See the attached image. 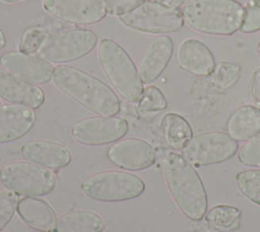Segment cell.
<instances>
[{
	"instance_id": "ffe728a7",
	"label": "cell",
	"mask_w": 260,
	"mask_h": 232,
	"mask_svg": "<svg viewBox=\"0 0 260 232\" xmlns=\"http://www.w3.org/2000/svg\"><path fill=\"white\" fill-rule=\"evenodd\" d=\"M104 219L95 212L76 210L58 217L48 232H103Z\"/></svg>"
},
{
	"instance_id": "8d00e7d4",
	"label": "cell",
	"mask_w": 260,
	"mask_h": 232,
	"mask_svg": "<svg viewBox=\"0 0 260 232\" xmlns=\"http://www.w3.org/2000/svg\"><path fill=\"white\" fill-rule=\"evenodd\" d=\"M254 1H256L257 3H259V4H260V0H254Z\"/></svg>"
},
{
	"instance_id": "d6a6232c",
	"label": "cell",
	"mask_w": 260,
	"mask_h": 232,
	"mask_svg": "<svg viewBox=\"0 0 260 232\" xmlns=\"http://www.w3.org/2000/svg\"><path fill=\"white\" fill-rule=\"evenodd\" d=\"M153 2L159 3L164 6H167L169 8H173V9H177L178 7H180L185 0H151Z\"/></svg>"
},
{
	"instance_id": "f1b7e54d",
	"label": "cell",
	"mask_w": 260,
	"mask_h": 232,
	"mask_svg": "<svg viewBox=\"0 0 260 232\" xmlns=\"http://www.w3.org/2000/svg\"><path fill=\"white\" fill-rule=\"evenodd\" d=\"M48 38L47 33L44 30L38 27H29L25 30L21 36L19 42L20 52L31 54L40 50L41 46Z\"/></svg>"
},
{
	"instance_id": "5bb4252c",
	"label": "cell",
	"mask_w": 260,
	"mask_h": 232,
	"mask_svg": "<svg viewBox=\"0 0 260 232\" xmlns=\"http://www.w3.org/2000/svg\"><path fill=\"white\" fill-rule=\"evenodd\" d=\"M174 52V42L167 35L153 38L146 46L139 62L138 72L142 83L154 81L167 68Z\"/></svg>"
},
{
	"instance_id": "4316f807",
	"label": "cell",
	"mask_w": 260,
	"mask_h": 232,
	"mask_svg": "<svg viewBox=\"0 0 260 232\" xmlns=\"http://www.w3.org/2000/svg\"><path fill=\"white\" fill-rule=\"evenodd\" d=\"M238 160L247 167H260V132L241 147Z\"/></svg>"
},
{
	"instance_id": "836d02e7",
	"label": "cell",
	"mask_w": 260,
	"mask_h": 232,
	"mask_svg": "<svg viewBox=\"0 0 260 232\" xmlns=\"http://www.w3.org/2000/svg\"><path fill=\"white\" fill-rule=\"evenodd\" d=\"M5 45H6V37H5L4 32L0 28V50L2 48H4Z\"/></svg>"
},
{
	"instance_id": "7c38bea8",
	"label": "cell",
	"mask_w": 260,
	"mask_h": 232,
	"mask_svg": "<svg viewBox=\"0 0 260 232\" xmlns=\"http://www.w3.org/2000/svg\"><path fill=\"white\" fill-rule=\"evenodd\" d=\"M107 157L114 165L130 171H141L155 163L154 149L146 140L129 137L115 142L107 151Z\"/></svg>"
},
{
	"instance_id": "e0dca14e",
	"label": "cell",
	"mask_w": 260,
	"mask_h": 232,
	"mask_svg": "<svg viewBox=\"0 0 260 232\" xmlns=\"http://www.w3.org/2000/svg\"><path fill=\"white\" fill-rule=\"evenodd\" d=\"M35 123L36 114L31 108L12 103L0 106V143L21 138Z\"/></svg>"
},
{
	"instance_id": "2e32d148",
	"label": "cell",
	"mask_w": 260,
	"mask_h": 232,
	"mask_svg": "<svg viewBox=\"0 0 260 232\" xmlns=\"http://www.w3.org/2000/svg\"><path fill=\"white\" fill-rule=\"evenodd\" d=\"M20 154L26 161L50 169H61L70 164L72 155L63 144L46 139H35L25 142Z\"/></svg>"
},
{
	"instance_id": "83f0119b",
	"label": "cell",
	"mask_w": 260,
	"mask_h": 232,
	"mask_svg": "<svg viewBox=\"0 0 260 232\" xmlns=\"http://www.w3.org/2000/svg\"><path fill=\"white\" fill-rule=\"evenodd\" d=\"M19 199V194L10 189L0 191V232L14 216Z\"/></svg>"
},
{
	"instance_id": "5b68a950",
	"label": "cell",
	"mask_w": 260,
	"mask_h": 232,
	"mask_svg": "<svg viewBox=\"0 0 260 232\" xmlns=\"http://www.w3.org/2000/svg\"><path fill=\"white\" fill-rule=\"evenodd\" d=\"M80 189L91 199L116 202L140 196L145 190V183L139 176L129 172L104 170L83 180Z\"/></svg>"
},
{
	"instance_id": "44dd1931",
	"label": "cell",
	"mask_w": 260,
	"mask_h": 232,
	"mask_svg": "<svg viewBox=\"0 0 260 232\" xmlns=\"http://www.w3.org/2000/svg\"><path fill=\"white\" fill-rule=\"evenodd\" d=\"M226 130L237 141L252 138L260 132V108L254 105L239 107L229 118Z\"/></svg>"
},
{
	"instance_id": "6da1fadb",
	"label": "cell",
	"mask_w": 260,
	"mask_h": 232,
	"mask_svg": "<svg viewBox=\"0 0 260 232\" xmlns=\"http://www.w3.org/2000/svg\"><path fill=\"white\" fill-rule=\"evenodd\" d=\"M53 83L62 93L101 116H114L120 111L117 94L98 77L70 65H57Z\"/></svg>"
},
{
	"instance_id": "52a82bcc",
	"label": "cell",
	"mask_w": 260,
	"mask_h": 232,
	"mask_svg": "<svg viewBox=\"0 0 260 232\" xmlns=\"http://www.w3.org/2000/svg\"><path fill=\"white\" fill-rule=\"evenodd\" d=\"M96 43L98 36L91 30H67L48 37L41 46L39 55L53 63L71 62L90 53Z\"/></svg>"
},
{
	"instance_id": "603a6c76",
	"label": "cell",
	"mask_w": 260,
	"mask_h": 232,
	"mask_svg": "<svg viewBox=\"0 0 260 232\" xmlns=\"http://www.w3.org/2000/svg\"><path fill=\"white\" fill-rule=\"evenodd\" d=\"M242 212L234 206L216 205L209 209L204 218L207 224L217 230H231L240 221Z\"/></svg>"
},
{
	"instance_id": "d4e9b609",
	"label": "cell",
	"mask_w": 260,
	"mask_h": 232,
	"mask_svg": "<svg viewBox=\"0 0 260 232\" xmlns=\"http://www.w3.org/2000/svg\"><path fill=\"white\" fill-rule=\"evenodd\" d=\"M237 185L244 196L260 206V169H249L236 175Z\"/></svg>"
},
{
	"instance_id": "30bf717a",
	"label": "cell",
	"mask_w": 260,
	"mask_h": 232,
	"mask_svg": "<svg viewBox=\"0 0 260 232\" xmlns=\"http://www.w3.org/2000/svg\"><path fill=\"white\" fill-rule=\"evenodd\" d=\"M128 122L115 116H89L75 122L71 135L84 146H104L118 141L128 132Z\"/></svg>"
},
{
	"instance_id": "d6986e66",
	"label": "cell",
	"mask_w": 260,
	"mask_h": 232,
	"mask_svg": "<svg viewBox=\"0 0 260 232\" xmlns=\"http://www.w3.org/2000/svg\"><path fill=\"white\" fill-rule=\"evenodd\" d=\"M16 212L27 226L39 231H48L56 220V213L50 204L37 196L20 198Z\"/></svg>"
},
{
	"instance_id": "7a4b0ae2",
	"label": "cell",
	"mask_w": 260,
	"mask_h": 232,
	"mask_svg": "<svg viewBox=\"0 0 260 232\" xmlns=\"http://www.w3.org/2000/svg\"><path fill=\"white\" fill-rule=\"evenodd\" d=\"M164 175L170 193L184 216L192 221L204 218L208 200L204 184L182 155L170 152L164 161Z\"/></svg>"
},
{
	"instance_id": "3957f363",
	"label": "cell",
	"mask_w": 260,
	"mask_h": 232,
	"mask_svg": "<svg viewBox=\"0 0 260 232\" xmlns=\"http://www.w3.org/2000/svg\"><path fill=\"white\" fill-rule=\"evenodd\" d=\"M193 30L214 36H231L243 22L244 6L236 0H191L182 10Z\"/></svg>"
},
{
	"instance_id": "cb8c5ba5",
	"label": "cell",
	"mask_w": 260,
	"mask_h": 232,
	"mask_svg": "<svg viewBox=\"0 0 260 232\" xmlns=\"http://www.w3.org/2000/svg\"><path fill=\"white\" fill-rule=\"evenodd\" d=\"M241 73V66L239 64L229 61L215 62L213 70L210 73L212 84L219 89L225 90L234 85Z\"/></svg>"
},
{
	"instance_id": "ac0fdd59",
	"label": "cell",
	"mask_w": 260,
	"mask_h": 232,
	"mask_svg": "<svg viewBox=\"0 0 260 232\" xmlns=\"http://www.w3.org/2000/svg\"><path fill=\"white\" fill-rule=\"evenodd\" d=\"M178 60L185 70L196 76L210 75L215 64L209 48L194 38L186 39L180 44Z\"/></svg>"
},
{
	"instance_id": "ba28073f",
	"label": "cell",
	"mask_w": 260,
	"mask_h": 232,
	"mask_svg": "<svg viewBox=\"0 0 260 232\" xmlns=\"http://www.w3.org/2000/svg\"><path fill=\"white\" fill-rule=\"evenodd\" d=\"M239 143L223 131H207L195 135L182 149V157L193 167L220 164L233 158Z\"/></svg>"
},
{
	"instance_id": "7402d4cb",
	"label": "cell",
	"mask_w": 260,
	"mask_h": 232,
	"mask_svg": "<svg viewBox=\"0 0 260 232\" xmlns=\"http://www.w3.org/2000/svg\"><path fill=\"white\" fill-rule=\"evenodd\" d=\"M160 126L166 142L174 150H182L193 137L190 123L177 113L165 114Z\"/></svg>"
},
{
	"instance_id": "d590c367",
	"label": "cell",
	"mask_w": 260,
	"mask_h": 232,
	"mask_svg": "<svg viewBox=\"0 0 260 232\" xmlns=\"http://www.w3.org/2000/svg\"><path fill=\"white\" fill-rule=\"evenodd\" d=\"M257 53H258V56L260 57V42H259V44L257 46Z\"/></svg>"
},
{
	"instance_id": "f546056e",
	"label": "cell",
	"mask_w": 260,
	"mask_h": 232,
	"mask_svg": "<svg viewBox=\"0 0 260 232\" xmlns=\"http://www.w3.org/2000/svg\"><path fill=\"white\" fill-rule=\"evenodd\" d=\"M240 31L252 34L260 31V4L254 0L249 1L244 7V18Z\"/></svg>"
},
{
	"instance_id": "277c9868",
	"label": "cell",
	"mask_w": 260,
	"mask_h": 232,
	"mask_svg": "<svg viewBox=\"0 0 260 232\" xmlns=\"http://www.w3.org/2000/svg\"><path fill=\"white\" fill-rule=\"evenodd\" d=\"M102 68L118 94L130 103H138L143 92L142 81L131 57L111 39H103L98 47Z\"/></svg>"
},
{
	"instance_id": "9c48e42d",
	"label": "cell",
	"mask_w": 260,
	"mask_h": 232,
	"mask_svg": "<svg viewBox=\"0 0 260 232\" xmlns=\"http://www.w3.org/2000/svg\"><path fill=\"white\" fill-rule=\"evenodd\" d=\"M121 22L132 30L148 34H168L179 31L184 19L178 9L169 8L151 0L119 16Z\"/></svg>"
},
{
	"instance_id": "4fadbf2b",
	"label": "cell",
	"mask_w": 260,
	"mask_h": 232,
	"mask_svg": "<svg viewBox=\"0 0 260 232\" xmlns=\"http://www.w3.org/2000/svg\"><path fill=\"white\" fill-rule=\"evenodd\" d=\"M0 64L15 76L35 84L49 82L54 70L47 60L20 51H8L2 54Z\"/></svg>"
},
{
	"instance_id": "484cf974",
	"label": "cell",
	"mask_w": 260,
	"mask_h": 232,
	"mask_svg": "<svg viewBox=\"0 0 260 232\" xmlns=\"http://www.w3.org/2000/svg\"><path fill=\"white\" fill-rule=\"evenodd\" d=\"M167 99L165 94L154 85H148L143 89L142 96L138 102L137 110L141 115L153 114L167 108Z\"/></svg>"
},
{
	"instance_id": "1f68e13d",
	"label": "cell",
	"mask_w": 260,
	"mask_h": 232,
	"mask_svg": "<svg viewBox=\"0 0 260 232\" xmlns=\"http://www.w3.org/2000/svg\"><path fill=\"white\" fill-rule=\"evenodd\" d=\"M249 98L255 107L260 108V67L252 74L249 83Z\"/></svg>"
},
{
	"instance_id": "9a60e30c",
	"label": "cell",
	"mask_w": 260,
	"mask_h": 232,
	"mask_svg": "<svg viewBox=\"0 0 260 232\" xmlns=\"http://www.w3.org/2000/svg\"><path fill=\"white\" fill-rule=\"evenodd\" d=\"M0 98L12 104L37 109L45 102V93L35 83L23 80L0 67Z\"/></svg>"
},
{
	"instance_id": "8fae6325",
	"label": "cell",
	"mask_w": 260,
	"mask_h": 232,
	"mask_svg": "<svg viewBox=\"0 0 260 232\" xmlns=\"http://www.w3.org/2000/svg\"><path fill=\"white\" fill-rule=\"evenodd\" d=\"M43 8L54 17L77 24H92L106 16L105 0H43Z\"/></svg>"
},
{
	"instance_id": "4dcf8cb0",
	"label": "cell",
	"mask_w": 260,
	"mask_h": 232,
	"mask_svg": "<svg viewBox=\"0 0 260 232\" xmlns=\"http://www.w3.org/2000/svg\"><path fill=\"white\" fill-rule=\"evenodd\" d=\"M146 0H105L106 10L111 15H122L136 8Z\"/></svg>"
},
{
	"instance_id": "e575fe53",
	"label": "cell",
	"mask_w": 260,
	"mask_h": 232,
	"mask_svg": "<svg viewBox=\"0 0 260 232\" xmlns=\"http://www.w3.org/2000/svg\"><path fill=\"white\" fill-rule=\"evenodd\" d=\"M1 2H4V3H7V4H11V3H16V2H19L21 0H0Z\"/></svg>"
},
{
	"instance_id": "8992f818",
	"label": "cell",
	"mask_w": 260,
	"mask_h": 232,
	"mask_svg": "<svg viewBox=\"0 0 260 232\" xmlns=\"http://www.w3.org/2000/svg\"><path fill=\"white\" fill-rule=\"evenodd\" d=\"M0 181L8 189L24 196H42L54 190L57 180L47 168L23 161L11 162L0 169Z\"/></svg>"
}]
</instances>
